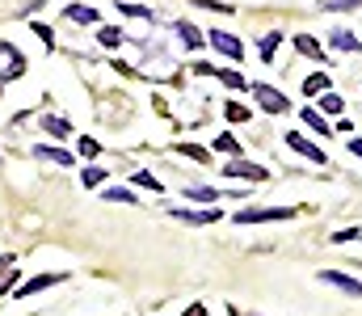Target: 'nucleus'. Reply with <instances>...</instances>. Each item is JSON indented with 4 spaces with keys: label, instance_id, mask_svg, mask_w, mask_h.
I'll list each match as a JSON object with an SVG mask.
<instances>
[{
    "label": "nucleus",
    "instance_id": "24",
    "mask_svg": "<svg viewBox=\"0 0 362 316\" xmlns=\"http://www.w3.org/2000/svg\"><path fill=\"white\" fill-rule=\"evenodd\" d=\"M131 182H135L139 190H152V194H165V186H160V182H156L152 173H144V169H135V173H131Z\"/></svg>",
    "mask_w": 362,
    "mask_h": 316
},
{
    "label": "nucleus",
    "instance_id": "13",
    "mask_svg": "<svg viewBox=\"0 0 362 316\" xmlns=\"http://www.w3.org/2000/svg\"><path fill=\"white\" fill-rule=\"evenodd\" d=\"M173 30H177V38L185 42V47H189V51H198V47L206 42V34H202L194 21H173Z\"/></svg>",
    "mask_w": 362,
    "mask_h": 316
},
{
    "label": "nucleus",
    "instance_id": "20",
    "mask_svg": "<svg viewBox=\"0 0 362 316\" xmlns=\"http://www.w3.org/2000/svg\"><path fill=\"white\" fill-rule=\"evenodd\" d=\"M329 89H333L329 72H312V76L303 81V93H308V98H320V93H329Z\"/></svg>",
    "mask_w": 362,
    "mask_h": 316
},
{
    "label": "nucleus",
    "instance_id": "32",
    "mask_svg": "<svg viewBox=\"0 0 362 316\" xmlns=\"http://www.w3.org/2000/svg\"><path fill=\"white\" fill-rule=\"evenodd\" d=\"M34 34H38V42H42L47 51L55 47V30H51V25H42V21H34Z\"/></svg>",
    "mask_w": 362,
    "mask_h": 316
},
{
    "label": "nucleus",
    "instance_id": "26",
    "mask_svg": "<svg viewBox=\"0 0 362 316\" xmlns=\"http://www.w3.org/2000/svg\"><path fill=\"white\" fill-rule=\"evenodd\" d=\"M329 240H333V245H354V240H362V223L358 228H341V232H333Z\"/></svg>",
    "mask_w": 362,
    "mask_h": 316
},
{
    "label": "nucleus",
    "instance_id": "8",
    "mask_svg": "<svg viewBox=\"0 0 362 316\" xmlns=\"http://www.w3.org/2000/svg\"><path fill=\"white\" fill-rule=\"evenodd\" d=\"M316 279L329 283V287H337V291H346V295H354V300H362V283L358 279H350V274H341V270H320Z\"/></svg>",
    "mask_w": 362,
    "mask_h": 316
},
{
    "label": "nucleus",
    "instance_id": "36",
    "mask_svg": "<svg viewBox=\"0 0 362 316\" xmlns=\"http://www.w3.org/2000/svg\"><path fill=\"white\" fill-rule=\"evenodd\" d=\"M350 152H354V156L362 160V139H350Z\"/></svg>",
    "mask_w": 362,
    "mask_h": 316
},
{
    "label": "nucleus",
    "instance_id": "37",
    "mask_svg": "<svg viewBox=\"0 0 362 316\" xmlns=\"http://www.w3.org/2000/svg\"><path fill=\"white\" fill-rule=\"evenodd\" d=\"M4 266H13V253H0V270H4Z\"/></svg>",
    "mask_w": 362,
    "mask_h": 316
},
{
    "label": "nucleus",
    "instance_id": "16",
    "mask_svg": "<svg viewBox=\"0 0 362 316\" xmlns=\"http://www.w3.org/2000/svg\"><path fill=\"white\" fill-rule=\"evenodd\" d=\"M299 118H303V127H308V131H316V135H333V127H329V118H325L320 110H312V105H308V110H299Z\"/></svg>",
    "mask_w": 362,
    "mask_h": 316
},
{
    "label": "nucleus",
    "instance_id": "5",
    "mask_svg": "<svg viewBox=\"0 0 362 316\" xmlns=\"http://www.w3.org/2000/svg\"><path fill=\"white\" fill-rule=\"evenodd\" d=\"M206 42H211L219 55H228L232 64H240V59H245V47H240V38H236V34H223V30H206Z\"/></svg>",
    "mask_w": 362,
    "mask_h": 316
},
{
    "label": "nucleus",
    "instance_id": "25",
    "mask_svg": "<svg viewBox=\"0 0 362 316\" xmlns=\"http://www.w3.org/2000/svg\"><path fill=\"white\" fill-rule=\"evenodd\" d=\"M101 199H105V203H139V199H135V190H131V186H110V190H105V194H101Z\"/></svg>",
    "mask_w": 362,
    "mask_h": 316
},
{
    "label": "nucleus",
    "instance_id": "28",
    "mask_svg": "<svg viewBox=\"0 0 362 316\" xmlns=\"http://www.w3.org/2000/svg\"><path fill=\"white\" fill-rule=\"evenodd\" d=\"M101 182H105V169H81V186H85V190H93V186H101Z\"/></svg>",
    "mask_w": 362,
    "mask_h": 316
},
{
    "label": "nucleus",
    "instance_id": "1",
    "mask_svg": "<svg viewBox=\"0 0 362 316\" xmlns=\"http://www.w3.org/2000/svg\"><path fill=\"white\" fill-rule=\"evenodd\" d=\"M21 76H25V55H21V47L0 42V85L21 81Z\"/></svg>",
    "mask_w": 362,
    "mask_h": 316
},
{
    "label": "nucleus",
    "instance_id": "31",
    "mask_svg": "<svg viewBox=\"0 0 362 316\" xmlns=\"http://www.w3.org/2000/svg\"><path fill=\"white\" fill-rule=\"evenodd\" d=\"M362 0H320L325 13H346V8H358Z\"/></svg>",
    "mask_w": 362,
    "mask_h": 316
},
{
    "label": "nucleus",
    "instance_id": "19",
    "mask_svg": "<svg viewBox=\"0 0 362 316\" xmlns=\"http://www.w3.org/2000/svg\"><path fill=\"white\" fill-rule=\"evenodd\" d=\"M286 34L282 30H270V34H262V42H257V55H262V64H274V51H278V42H282Z\"/></svg>",
    "mask_w": 362,
    "mask_h": 316
},
{
    "label": "nucleus",
    "instance_id": "4",
    "mask_svg": "<svg viewBox=\"0 0 362 316\" xmlns=\"http://www.w3.org/2000/svg\"><path fill=\"white\" fill-rule=\"evenodd\" d=\"M291 207H245L236 211V223H278V219H291Z\"/></svg>",
    "mask_w": 362,
    "mask_h": 316
},
{
    "label": "nucleus",
    "instance_id": "7",
    "mask_svg": "<svg viewBox=\"0 0 362 316\" xmlns=\"http://www.w3.org/2000/svg\"><path fill=\"white\" fill-rule=\"evenodd\" d=\"M55 283H68V270H47V274H34L30 283H21V287H17V300H30V295H38V291H47V287H55Z\"/></svg>",
    "mask_w": 362,
    "mask_h": 316
},
{
    "label": "nucleus",
    "instance_id": "35",
    "mask_svg": "<svg viewBox=\"0 0 362 316\" xmlns=\"http://www.w3.org/2000/svg\"><path fill=\"white\" fill-rule=\"evenodd\" d=\"M181 316H211V312H206V304H189Z\"/></svg>",
    "mask_w": 362,
    "mask_h": 316
},
{
    "label": "nucleus",
    "instance_id": "15",
    "mask_svg": "<svg viewBox=\"0 0 362 316\" xmlns=\"http://www.w3.org/2000/svg\"><path fill=\"white\" fill-rule=\"evenodd\" d=\"M291 42H295L299 55H308V59H325V47H320L312 34H291Z\"/></svg>",
    "mask_w": 362,
    "mask_h": 316
},
{
    "label": "nucleus",
    "instance_id": "12",
    "mask_svg": "<svg viewBox=\"0 0 362 316\" xmlns=\"http://www.w3.org/2000/svg\"><path fill=\"white\" fill-rule=\"evenodd\" d=\"M329 47H333V51H346V55L362 51V42H358L354 30H333V34H329Z\"/></svg>",
    "mask_w": 362,
    "mask_h": 316
},
{
    "label": "nucleus",
    "instance_id": "3",
    "mask_svg": "<svg viewBox=\"0 0 362 316\" xmlns=\"http://www.w3.org/2000/svg\"><path fill=\"white\" fill-rule=\"evenodd\" d=\"M253 98H257V105H262L266 114H286V110H291V98H286L282 89H274V85H262V81L253 85Z\"/></svg>",
    "mask_w": 362,
    "mask_h": 316
},
{
    "label": "nucleus",
    "instance_id": "23",
    "mask_svg": "<svg viewBox=\"0 0 362 316\" xmlns=\"http://www.w3.org/2000/svg\"><path fill=\"white\" fill-rule=\"evenodd\" d=\"M118 13H127V17H144V21H156V8H148V4H131V0H118Z\"/></svg>",
    "mask_w": 362,
    "mask_h": 316
},
{
    "label": "nucleus",
    "instance_id": "21",
    "mask_svg": "<svg viewBox=\"0 0 362 316\" xmlns=\"http://www.w3.org/2000/svg\"><path fill=\"white\" fill-rule=\"evenodd\" d=\"M181 194H185V203H219V190L215 186H185Z\"/></svg>",
    "mask_w": 362,
    "mask_h": 316
},
{
    "label": "nucleus",
    "instance_id": "6",
    "mask_svg": "<svg viewBox=\"0 0 362 316\" xmlns=\"http://www.w3.org/2000/svg\"><path fill=\"white\" fill-rule=\"evenodd\" d=\"M223 177H240V182H270V169H262V165H253V160H228L223 165Z\"/></svg>",
    "mask_w": 362,
    "mask_h": 316
},
{
    "label": "nucleus",
    "instance_id": "30",
    "mask_svg": "<svg viewBox=\"0 0 362 316\" xmlns=\"http://www.w3.org/2000/svg\"><path fill=\"white\" fill-rule=\"evenodd\" d=\"M223 114H228V122H249V105H240V102H228Z\"/></svg>",
    "mask_w": 362,
    "mask_h": 316
},
{
    "label": "nucleus",
    "instance_id": "17",
    "mask_svg": "<svg viewBox=\"0 0 362 316\" xmlns=\"http://www.w3.org/2000/svg\"><path fill=\"white\" fill-rule=\"evenodd\" d=\"M97 42H101L105 51H118V47L127 42V34H122L118 25H97Z\"/></svg>",
    "mask_w": 362,
    "mask_h": 316
},
{
    "label": "nucleus",
    "instance_id": "18",
    "mask_svg": "<svg viewBox=\"0 0 362 316\" xmlns=\"http://www.w3.org/2000/svg\"><path fill=\"white\" fill-rule=\"evenodd\" d=\"M42 131L55 135V139H68V135H72V122L59 118V114H42Z\"/></svg>",
    "mask_w": 362,
    "mask_h": 316
},
{
    "label": "nucleus",
    "instance_id": "38",
    "mask_svg": "<svg viewBox=\"0 0 362 316\" xmlns=\"http://www.w3.org/2000/svg\"><path fill=\"white\" fill-rule=\"evenodd\" d=\"M228 312H232V316H245V312H240V308H228Z\"/></svg>",
    "mask_w": 362,
    "mask_h": 316
},
{
    "label": "nucleus",
    "instance_id": "10",
    "mask_svg": "<svg viewBox=\"0 0 362 316\" xmlns=\"http://www.w3.org/2000/svg\"><path fill=\"white\" fill-rule=\"evenodd\" d=\"M194 72L198 76H219L228 89H245V76L240 72H232V68H215V64H194Z\"/></svg>",
    "mask_w": 362,
    "mask_h": 316
},
{
    "label": "nucleus",
    "instance_id": "9",
    "mask_svg": "<svg viewBox=\"0 0 362 316\" xmlns=\"http://www.w3.org/2000/svg\"><path fill=\"white\" fill-rule=\"evenodd\" d=\"M169 215H173V219H181V223H189V228H206V223H219V215H223V211H189V207H173L169 211Z\"/></svg>",
    "mask_w": 362,
    "mask_h": 316
},
{
    "label": "nucleus",
    "instance_id": "33",
    "mask_svg": "<svg viewBox=\"0 0 362 316\" xmlns=\"http://www.w3.org/2000/svg\"><path fill=\"white\" fill-rule=\"evenodd\" d=\"M76 148H81V156H85V160H93V156L101 152V144H97V139H89V135H81V144H76Z\"/></svg>",
    "mask_w": 362,
    "mask_h": 316
},
{
    "label": "nucleus",
    "instance_id": "27",
    "mask_svg": "<svg viewBox=\"0 0 362 316\" xmlns=\"http://www.w3.org/2000/svg\"><path fill=\"white\" fill-rule=\"evenodd\" d=\"M341 98H337V93H333V89H329V93H320V114H341Z\"/></svg>",
    "mask_w": 362,
    "mask_h": 316
},
{
    "label": "nucleus",
    "instance_id": "34",
    "mask_svg": "<svg viewBox=\"0 0 362 316\" xmlns=\"http://www.w3.org/2000/svg\"><path fill=\"white\" fill-rule=\"evenodd\" d=\"M17 279H21V270H8V266H4V270H0V295H4V291L17 283Z\"/></svg>",
    "mask_w": 362,
    "mask_h": 316
},
{
    "label": "nucleus",
    "instance_id": "2",
    "mask_svg": "<svg viewBox=\"0 0 362 316\" xmlns=\"http://www.w3.org/2000/svg\"><path fill=\"white\" fill-rule=\"evenodd\" d=\"M282 144H286L291 152H299L303 160H312V165H325V169H329V156H325V148H316L308 135H299V131H286V135H282Z\"/></svg>",
    "mask_w": 362,
    "mask_h": 316
},
{
    "label": "nucleus",
    "instance_id": "22",
    "mask_svg": "<svg viewBox=\"0 0 362 316\" xmlns=\"http://www.w3.org/2000/svg\"><path fill=\"white\" fill-rule=\"evenodd\" d=\"M211 152H219V156H240V144L223 131V135H215V139H211Z\"/></svg>",
    "mask_w": 362,
    "mask_h": 316
},
{
    "label": "nucleus",
    "instance_id": "29",
    "mask_svg": "<svg viewBox=\"0 0 362 316\" xmlns=\"http://www.w3.org/2000/svg\"><path fill=\"white\" fill-rule=\"evenodd\" d=\"M177 152H181V156H189V160H198V165H206V156H211V152H206V148H198V144H177Z\"/></svg>",
    "mask_w": 362,
    "mask_h": 316
},
{
    "label": "nucleus",
    "instance_id": "14",
    "mask_svg": "<svg viewBox=\"0 0 362 316\" xmlns=\"http://www.w3.org/2000/svg\"><path fill=\"white\" fill-rule=\"evenodd\" d=\"M64 17H68V21H76V25H97V21H101V13H97L93 4H68V8H64Z\"/></svg>",
    "mask_w": 362,
    "mask_h": 316
},
{
    "label": "nucleus",
    "instance_id": "11",
    "mask_svg": "<svg viewBox=\"0 0 362 316\" xmlns=\"http://www.w3.org/2000/svg\"><path fill=\"white\" fill-rule=\"evenodd\" d=\"M34 160H55L59 169H72V165H76V156L64 152V148H55V144H38V148H34Z\"/></svg>",
    "mask_w": 362,
    "mask_h": 316
}]
</instances>
